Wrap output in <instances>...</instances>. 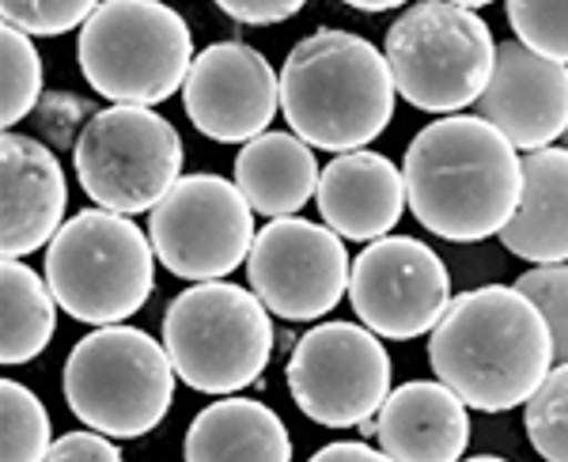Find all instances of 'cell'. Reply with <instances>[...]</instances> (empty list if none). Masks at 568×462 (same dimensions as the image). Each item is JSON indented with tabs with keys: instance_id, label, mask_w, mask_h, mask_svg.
I'll use <instances>...</instances> for the list:
<instances>
[{
	"instance_id": "obj_1",
	"label": "cell",
	"mask_w": 568,
	"mask_h": 462,
	"mask_svg": "<svg viewBox=\"0 0 568 462\" xmlns=\"http://www.w3.org/2000/svg\"><path fill=\"white\" fill-rule=\"evenodd\" d=\"M406 205L447 243L500 235L524 190L516 144L478 114H447L409 141L402 160Z\"/></svg>"
},
{
	"instance_id": "obj_2",
	"label": "cell",
	"mask_w": 568,
	"mask_h": 462,
	"mask_svg": "<svg viewBox=\"0 0 568 462\" xmlns=\"http://www.w3.org/2000/svg\"><path fill=\"white\" fill-rule=\"evenodd\" d=\"M428 364L466 410L508 413L554 368V338L542 311L516 284H481L452 295L428 334Z\"/></svg>"
},
{
	"instance_id": "obj_3",
	"label": "cell",
	"mask_w": 568,
	"mask_h": 462,
	"mask_svg": "<svg viewBox=\"0 0 568 462\" xmlns=\"http://www.w3.org/2000/svg\"><path fill=\"white\" fill-rule=\"evenodd\" d=\"M394 99L387 53L353 31L323 27L284 58L281 114L311 148L356 152L372 144L390 125Z\"/></svg>"
},
{
	"instance_id": "obj_4",
	"label": "cell",
	"mask_w": 568,
	"mask_h": 462,
	"mask_svg": "<svg viewBox=\"0 0 568 462\" xmlns=\"http://www.w3.org/2000/svg\"><path fill=\"white\" fill-rule=\"evenodd\" d=\"M194 58V34L163 0H103L77 39L80 72L110 103H168Z\"/></svg>"
},
{
	"instance_id": "obj_5",
	"label": "cell",
	"mask_w": 568,
	"mask_h": 462,
	"mask_svg": "<svg viewBox=\"0 0 568 462\" xmlns=\"http://www.w3.org/2000/svg\"><path fill=\"white\" fill-rule=\"evenodd\" d=\"M45 281L77 322H125L155 289V247L125 212L84 209L45 247Z\"/></svg>"
},
{
	"instance_id": "obj_6",
	"label": "cell",
	"mask_w": 568,
	"mask_h": 462,
	"mask_svg": "<svg viewBox=\"0 0 568 462\" xmlns=\"http://www.w3.org/2000/svg\"><path fill=\"white\" fill-rule=\"evenodd\" d=\"M273 311L254 289L197 281L163 311V345L182 383L197 394H240L273 356Z\"/></svg>"
},
{
	"instance_id": "obj_7",
	"label": "cell",
	"mask_w": 568,
	"mask_h": 462,
	"mask_svg": "<svg viewBox=\"0 0 568 462\" xmlns=\"http://www.w3.org/2000/svg\"><path fill=\"white\" fill-rule=\"evenodd\" d=\"M175 375L168 345L136 327L110 322L72 345L65 360V402L84 429L136 440L168 418Z\"/></svg>"
},
{
	"instance_id": "obj_8",
	"label": "cell",
	"mask_w": 568,
	"mask_h": 462,
	"mask_svg": "<svg viewBox=\"0 0 568 462\" xmlns=\"http://www.w3.org/2000/svg\"><path fill=\"white\" fill-rule=\"evenodd\" d=\"M387 64L398 96L425 114H459L493 77L497 42L474 8L417 0L387 31Z\"/></svg>"
},
{
	"instance_id": "obj_9",
	"label": "cell",
	"mask_w": 568,
	"mask_h": 462,
	"mask_svg": "<svg viewBox=\"0 0 568 462\" xmlns=\"http://www.w3.org/2000/svg\"><path fill=\"white\" fill-rule=\"evenodd\" d=\"M182 137L152 107L110 103L72 148V168L95 205L136 217L182 179Z\"/></svg>"
},
{
	"instance_id": "obj_10",
	"label": "cell",
	"mask_w": 568,
	"mask_h": 462,
	"mask_svg": "<svg viewBox=\"0 0 568 462\" xmlns=\"http://www.w3.org/2000/svg\"><path fill=\"white\" fill-rule=\"evenodd\" d=\"M254 209L232 179L182 174L149 217V239L163 270L182 281H220L254 247Z\"/></svg>"
},
{
	"instance_id": "obj_11",
	"label": "cell",
	"mask_w": 568,
	"mask_h": 462,
	"mask_svg": "<svg viewBox=\"0 0 568 462\" xmlns=\"http://www.w3.org/2000/svg\"><path fill=\"white\" fill-rule=\"evenodd\" d=\"M390 356L361 322H323L296 341L284 368L292 402L326 429H356L379 413L390 394Z\"/></svg>"
},
{
	"instance_id": "obj_12",
	"label": "cell",
	"mask_w": 568,
	"mask_h": 462,
	"mask_svg": "<svg viewBox=\"0 0 568 462\" xmlns=\"http://www.w3.org/2000/svg\"><path fill=\"white\" fill-rule=\"evenodd\" d=\"M349 251L329 224L273 217L246 254V281L277 319L315 322L349 295Z\"/></svg>"
},
{
	"instance_id": "obj_13",
	"label": "cell",
	"mask_w": 568,
	"mask_h": 462,
	"mask_svg": "<svg viewBox=\"0 0 568 462\" xmlns=\"http://www.w3.org/2000/svg\"><path fill=\"white\" fill-rule=\"evenodd\" d=\"M349 303L356 319L387 341L433 334L452 303V273L433 247L414 235L372 239L349 270Z\"/></svg>"
},
{
	"instance_id": "obj_14",
	"label": "cell",
	"mask_w": 568,
	"mask_h": 462,
	"mask_svg": "<svg viewBox=\"0 0 568 462\" xmlns=\"http://www.w3.org/2000/svg\"><path fill=\"white\" fill-rule=\"evenodd\" d=\"M182 103L201 137L216 144H246L277 118L281 77L254 46L213 42L190 64Z\"/></svg>"
},
{
	"instance_id": "obj_15",
	"label": "cell",
	"mask_w": 568,
	"mask_h": 462,
	"mask_svg": "<svg viewBox=\"0 0 568 462\" xmlns=\"http://www.w3.org/2000/svg\"><path fill=\"white\" fill-rule=\"evenodd\" d=\"M478 118L516 148H549L568 129V64L542 58L519 39L497 46L493 77L478 96Z\"/></svg>"
},
{
	"instance_id": "obj_16",
	"label": "cell",
	"mask_w": 568,
	"mask_h": 462,
	"mask_svg": "<svg viewBox=\"0 0 568 462\" xmlns=\"http://www.w3.org/2000/svg\"><path fill=\"white\" fill-rule=\"evenodd\" d=\"M0 251L4 258H27L65 224L69 182L58 152L39 137L8 129L0 141Z\"/></svg>"
},
{
	"instance_id": "obj_17",
	"label": "cell",
	"mask_w": 568,
	"mask_h": 462,
	"mask_svg": "<svg viewBox=\"0 0 568 462\" xmlns=\"http://www.w3.org/2000/svg\"><path fill=\"white\" fill-rule=\"evenodd\" d=\"M375 440L398 462H455L470 443L466 402L439 379L402 383L375 413Z\"/></svg>"
},
{
	"instance_id": "obj_18",
	"label": "cell",
	"mask_w": 568,
	"mask_h": 462,
	"mask_svg": "<svg viewBox=\"0 0 568 462\" xmlns=\"http://www.w3.org/2000/svg\"><path fill=\"white\" fill-rule=\"evenodd\" d=\"M318 212L342 239H383L406 212V179L387 155L356 148L326 163L315 190Z\"/></svg>"
},
{
	"instance_id": "obj_19",
	"label": "cell",
	"mask_w": 568,
	"mask_h": 462,
	"mask_svg": "<svg viewBox=\"0 0 568 462\" xmlns=\"http://www.w3.org/2000/svg\"><path fill=\"white\" fill-rule=\"evenodd\" d=\"M500 243L530 265L568 262V148L549 144L524 155V190Z\"/></svg>"
},
{
	"instance_id": "obj_20",
	"label": "cell",
	"mask_w": 568,
	"mask_h": 462,
	"mask_svg": "<svg viewBox=\"0 0 568 462\" xmlns=\"http://www.w3.org/2000/svg\"><path fill=\"white\" fill-rule=\"evenodd\" d=\"M318 160L296 133H258L235 155V187L262 217H296L318 190Z\"/></svg>"
},
{
	"instance_id": "obj_21",
	"label": "cell",
	"mask_w": 568,
	"mask_h": 462,
	"mask_svg": "<svg viewBox=\"0 0 568 462\" xmlns=\"http://www.w3.org/2000/svg\"><path fill=\"white\" fill-rule=\"evenodd\" d=\"M186 459L190 462H288L292 440L288 429L265 402L220 394V402L205 405L186 429Z\"/></svg>"
},
{
	"instance_id": "obj_22",
	"label": "cell",
	"mask_w": 568,
	"mask_h": 462,
	"mask_svg": "<svg viewBox=\"0 0 568 462\" xmlns=\"http://www.w3.org/2000/svg\"><path fill=\"white\" fill-rule=\"evenodd\" d=\"M0 360L4 364H31L34 356L45 353L58 330V295L50 281L39 277L23 258H4L0 270Z\"/></svg>"
},
{
	"instance_id": "obj_23",
	"label": "cell",
	"mask_w": 568,
	"mask_h": 462,
	"mask_svg": "<svg viewBox=\"0 0 568 462\" xmlns=\"http://www.w3.org/2000/svg\"><path fill=\"white\" fill-rule=\"evenodd\" d=\"M53 432L50 413L39 394L16 379L0 383V459L4 462H39L50 455Z\"/></svg>"
},
{
	"instance_id": "obj_24",
	"label": "cell",
	"mask_w": 568,
	"mask_h": 462,
	"mask_svg": "<svg viewBox=\"0 0 568 462\" xmlns=\"http://www.w3.org/2000/svg\"><path fill=\"white\" fill-rule=\"evenodd\" d=\"M42 99V58L31 34L4 23L0 31V122L12 129L34 114Z\"/></svg>"
},
{
	"instance_id": "obj_25",
	"label": "cell",
	"mask_w": 568,
	"mask_h": 462,
	"mask_svg": "<svg viewBox=\"0 0 568 462\" xmlns=\"http://www.w3.org/2000/svg\"><path fill=\"white\" fill-rule=\"evenodd\" d=\"M530 448L549 462H568V364H554L524 402Z\"/></svg>"
},
{
	"instance_id": "obj_26",
	"label": "cell",
	"mask_w": 568,
	"mask_h": 462,
	"mask_svg": "<svg viewBox=\"0 0 568 462\" xmlns=\"http://www.w3.org/2000/svg\"><path fill=\"white\" fill-rule=\"evenodd\" d=\"M508 23L524 46L568 64V0H508Z\"/></svg>"
},
{
	"instance_id": "obj_27",
	"label": "cell",
	"mask_w": 568,
	"mask_h": 462,
	"mask_svg": "<svg viewBox=\"0 0 568 462\" xmlns=\"http://www.w3.org/2000/svg\"><path fill=\"white\" fill-rule=\"evenodd\" d=\"M516 289L542 311L554 338V364H568V262L535 265L519 277Z\"/></svg>"
},
{
	"instance_id": "obj_28",
	"label": "cell",
	"mask_w": 568,
	"mask_h": 462,
	"mask_svg": "<svg viewBox=\"0 0 568 462\" xmlns=\"http://www.w3.org/2000/svg\"><path fill=\"white\" fill-rule=\"evenodd\" d=\"M95 114H99V107L91 103V99L77 96V91H42L31 122H34L39 141L50 144L53 152H72L80 133H84Z\"/></svg>"
},
{
	"instance_id": "obj_29",
	"label": "cell",
	"mask_w": 568,
	"mask_h": 462,
	"mask_svg": "<svg viewBox=\"0 0 568 462\" xmlns=\"http://www.w3.org/2000/svg\"><path fill=\"white\" fill-rule=\"evenodd\" d=\"M99 4L103 0H0V12H4V23L53 39V34H69L72 27H84Z\"/></svg>"
},
{
	"instance_id": "obj_30",
	"label": "cell",
	"mask_w": 568,
	"mask_h": 462,
	"mask_svg": "<svg viewBox=\"0 0 568 462\" xmlns=\"http://www.w3.org/2000/svg\"><path fill=\"white\" fill-rule=\"evenodd\" d=\"M45 459H58V462H69V459H80V462H118L122 459V448L114 443V436L99 429H80V432H65L61 440H53L50 455Z\"/></svg>"
},
{
	"instance_id": "obj_31",
	"label": "cell",
	"mask_w": 568,
	"mask_h": 462,
	"mask_svg": "<svg viewBox=\"0 0 568 462\" xmlns=\"http://www.w3.org/2000/svg\"><path fill=\"white\" fill-rule=\"evenodd\" d=\"M307 0H216V8L224 16H232L235 23H251V27H273L284 23L304 8Z\"/></svg>"
},
{
	"instance_id": "obj_32",
	"label": "cell",
	"mask_w": 568,
	"mask_h": 462,
	"mask_svg": "<svg viewBox=\"0 0 568 462\" xmlns=\"http://www.w3.org/2000/svg\"><path fill=\"white\" fill-rule=\"evenodd\" d=\"M311 459H315V462H334V459L379 462V459H387V455H383V448H372V443H364V440H337V443H326V448H318Z\"/></svg>"
},
{
	"instance_id": "obj_33",
	"label": "cell",
	"mask_w": 568,
	"mask_h": 462,
	"mask_svg": "<svg viewBox=\"0 0 568 462\" xmlns=\"http://www.w3.org/2000/svg\"><path fill=\"white\" fill-rule=\"evenodd\" d=\"M342 4L356 8V12H390V8H402L409 0H342Z\"/></svg>"
},
{
	"instance_id": "obj_34",
	"label": "cell",
	"mask_w": 568,
	"mask_h": 462,
	"mask_svg": "<svg viewBox=\"0 0 568 462\" xmlns=\"http://www.w3.org/2000/svg\"><path fill=\"white\" fill-rule=\"evenodd\" d=\"M452 4H463V8H485V4H493V0H452Z\"/></svg>"
},
{
	"instance_id": "obj_35",
	"label": "cell",
	"mask_w": 568,
	"mask_h": 462,
	"mask_svg": "<svg viewBox=\"0 0 568 462\" xmlns=\"http://www.w3.org/2000/svg\"><path fill=\"white\" fill-rule=\"evenodd\" d=\"M565 148H568V129H565Z\"/></svg>"
}]
</instances>
